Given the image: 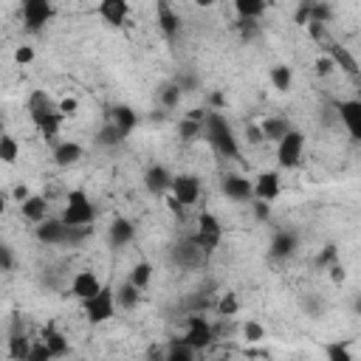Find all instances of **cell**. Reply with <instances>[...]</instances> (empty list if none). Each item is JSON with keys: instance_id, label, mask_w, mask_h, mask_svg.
<instances>
[{"instance_id": "20", "label": "cell", "mask_w": 361, "mask_h": 361, "mask_svg": "<svg viewBox=\"0 0 361 361\" xmlns=\"http://www.w3.org/2000/svg\"><path fill=\"white\" fill-rule=\"evenodd\" d=\"M99 288H102V279H99L90 268L79 271V274L73 276V282H71V293H73L79 302H82V299H87V296H93Z\"/></svg>"}, {"instance_id": "6", "label": "cell", "mask_w": 361, "mask_h": 361, "mask_svg": "<svg viewBox=\"0 0 361 361\" xmlns=\"http://www.w3.org/2000/svg\"><path fill=\"white\" fill-rule=\"evenodd\" d=\"M192 237H195V243L203 248L206 257L214 254V251L220 248V240H223V226H220L217 214H212V212H200V214H197V228H195Z\"/></svg>"}, {"instance_id": "40", "label": "cell", "mask_w": 361, "mask_h": 361, "mask_svg": "<svg viewBox=\"0 0 361 361\" xmlns=\"http://www.w3.org/2000/svg\"><path fill=\"white\" fill-rule=\"evenodd\" d=\"M237 31H240L243 39H254L259 34V20H243V17H237Z\"/></svg>"}, {"instance_id": "39", "label": "cell", "mask_w": 361, "mask_h": 361, "mask_svg": "<svg viewBox=\"0 0 361 361\" xmlns=\"http://www.w3.org/2000/svg\"><path fill=\"white\" fill-rule=\"evenodd\" d=\"M243 338H245L248 344H257V341H262V338H265V327H262L259 322L248 319V322L243 324Z\"/></svg>"}, {"instance_id": "49", "label": "cell", "mask_w": 361, "mask_h": 361, "mask_svg": "<svg viewBox=\"0 0 361 361\" xmlns=\"http://www.w3.org/2000/svg\"><path fill=\"white\" fill-rule=\"evenodd\" d=\"M34 48L31 45H17V51H14V62L17 65H28V62H34Z\"/></svg>"}, {"instance_id": "21", "label": "cell", "mask_w": 361, "mask_h": 361, "mask_svg": "<svg viewBox=\"0 0 361 361\" xmlns=\"http://www.w3.org/2000/svg\"><path fill=\"white\" fill-rule=\"evenodd\" d=\"M85 158V149L76 144V141H59L56 147H54V164L56 166H73V164H79Z\"/></svg>"}, {"instance_id": "5", "label": "cell", "mask_w": 361, "mask_h": 361, "mask_svg": "<svg viewBox=\"0 0 361 361\" xmlns=\"http://www.w3.org/2000/svg\"><path fill=\"white\" fill-rule=\"evenodd\" d=\"M302 155H305V133L290 127L279 141H276V161L282 169H293L302 164Z\"/></svg>"}, {"instance_id": "13", "label": "cell", "mask_w": 361, "mask_h": 361, "mask_svg": "<svg viewBox=\"0 0 361 361\" xmlns=\"http://www.w3.org/2000/svg\"><path fill=\"white\" fill-rule=\"evenodd\" d=\"M251 183H254V197L268 200V203H274V200L279 197V192H282V178H279L276 169H265V172H259Z\"/></svg>"}, {"instance_id": "25", "label": "cell", "mask_w": 361, "mask_h": 361, "mask_svg": "<svg viewBox=\"0 0 361 361\" xmlns=\"http://www.w3.org/2000/svg\"><path fill=\"white\" fill-rule=\"evenodd\" d=\"M290 127H293V124H290L285 116H268V118H262V124H259L265 141H279Z\"/></svg>"}, {"instance_id": "47", "label": "cell", "mask_w": 361, "mask_h": 361, "mask_svg": "<svg viewBox=\"0 0 361 361\" xmlns=\"http://www.w3.org/2000/svg\"><path fill=\"white\" fill-rule=\"evenodd\" d=\"M48 358H51V353H48V347L42 344V338H39V341H31L28 361H48Z\"/></svg>"}, {"instance_id": "41", "label": "cell", "mask_w": 361, "mask_h": 361, "mask_svg": "<svg viewBox=\"0 0 361 361\" xmlns=\"http://www.w3.org/2000/svg\"><path fill=\"white\" fill-rule=\"evenodd\" d=\"M248 203H251V212H254V217H257L259 223H265V220H271V203H268V200H259V197H251Z\"/></svg>"}, {"instance_id": "15", "label": "cell", "mask_w": 361, "mask_h": 361, "mask_svg": "<svg viewBox=\"0 0 361 361\" xmlns=\"http://www.w3.org/2000/svg\"><path fill=\"white\" fill-rule=\"evenodd\" d=\"M96 14H99L107 25L121 28V25L127 23V17H130V0H99Z\"/></svg>"}, {"instance_id": "53", "label": "cell", "mask_w": 361, "mask_h": 361, "mask_svg": "<svg viewBox=\"0 0 361 361\" xmlns=\"http://www.w3.org/2000/svg\"><path fill=\"white\" fill-rule=\"evenodd\" d=\"M31 192H28V186L25 183H20V186H14V192H11V197H14V203H23L25 197H28Z\"/></svg>"}, {"instance_id": "31", "label": "cell", "mask_w": 361, "mask_h": 361, "mask_svg": "<svg viewBox=\"0 0 361 361\" xmlns=\"http://www.w3.org/2000/svg\"><path fill=\"white\" fill-rule=\"evenodd\" d=\"M271 85H274L279 93L290 90V85H293V71H290L288 65H274V68H271Z\"/></svg>"}, {"instance_id": "23", "label": "cell", "mask_w": 361, "mask_h": 361, "mask_svg": "<svg viewBox=\"0 0 361 361\" xmlns=\"http://www.w3.org/2000/svg\"><path fill=\"white\" fill-rule=\"evenodd\" d=\"M107 121H113L124 135H130V133L135 130V124H138V116H135L133 107H127V104H116V107H110V118H107Z\"/></svg>"}, {"instance_id": "4", "label": "cell", "mask_w": 361, "mask_h": 361, "mask_svg": "<svg viewBox=\"0 0 361 361\" xmlns=\"http://www.w3.org/2000/svg\"><path fill=\"white\" fill-rule=\"evenodd\" d=\"M93 220H96V209L87 197V192L85 189L68 192V200L62 209V223L65 226H93Z\"/></svg>"}, {"instance_id": "37", "label": "cell", "mask_w": 361, "mask_h": 361, "mask_svg": "<svg viewBox=\"0 0 361 361\" xmlns=\"http://www.w3.org/2000/svg\"><path fill=\"white\" fill-rule=\"evenodd\" d=\"M310 20H316V23H330L333 20V6L327 3V0H313V8H310Z\"/></svg>"}, {"instance_id": "35", "label": "cell", "mask_w": 361, "mask_h": 361, "mask_svg": "<svg viewBox=\"0 0 361 361\" xmlns=\"http://www.w3.org/2000/svg\"><path fill=\"white\" fill-rule=\"evenodd\" d=\"M158 96H161V104H164L166 110H172V107H178V102H180V96H183V93H180V87H178L175 82H169V85H164V87H161V93H158Z\"/></svg>"}, {"instance_id": "28", "label": "cell", "mask_w": 361, "mask_h": 361, "mask_svg": "<svg viewBox=\"0 0 361 361\" xmlns=\"http://www.w3.org/2000/svg\"><path fill=\"white\" fill-rule=\"evenodd\" d=\"M138 305V288L127 279L124 285L116 288V307H124V310H133Z\"/></svg>"}, {"instance_id": "34", "label": "cell", "mask_w": 361, "mask_h": 361, "mask_svg": "<svg viewBox=\"0 0 361 361\" xmlns=\"http://www.w3.org/2000/svg\"><path fill=\"white\" fill-rule=\"evenodd\" d=\"M192 358H195V350H192L183 338L172 341L169 350H166V361H192Z\"/></svg>"}, {"instance_id": "54", "label": "cell", "mask_w": 361, "mask_h": 361, "mask_svg": "<svg viewBox=\"0 0 361 361\" xmlns=\"http://www.w3.org/2000/svg\"><path fill=\"white\" fill-rule=\"evenodd\" d=\"M166 206H169V212H172L175 217H183V206H180V203H178V200H175L172 195L166 197Z\"/></svg>"}, {"instance_id": "14", "label": "cell", "mask_w": 361, "mask_h": 361, "mask_svg": "<svg viewBox=\"0 0 361 361\" xmlns=\"http://www.w3.org/2000/svg\"><path fill=\"white\" fill-rule=\"evenodd\" d=\"M155 20H158V28L166 39H175L180 34V14L172 8L169 0H158L155 3Z\"/></svg>"}, {"instance_id": "56", "label": "cell", "mask_w": 361, "mask_h": 361, "mask_svg": "<svg viewBox=\"0 0 361 361\" xmlns=\"http://www.w3.org/2000/svg\"><path fill=\"white\" fill-rule=\"evenodd\" d=\"M186 118H195V121H203V118H206V110H200V107H192V110L186 113Z\"/></svg>"}, {"instance_id": "8", "label": "cell", "mask_w": 361, "mask_h": 361, "mask_svg": "<svg viewBox=\"0 0 361 361\" xmlns=\"http://www.w3.org/2000/svg\"><path fill=\"white\" fill-rule=\"evenodd\" d=\"M169 192L172 197L186 209V206H195L200 200V178L197 175H172V183H169Z\"/></svg>"}, {"instance_id": "9", "label": "cell", "mask_w": 361, "mask_h": 361, "mask_svg": "<svg viewBox=\"0 0 361 361\" xmlns=\"http://www.w3.org/2000/svg\"><path fill=\"white\" fill-rule=\"evenodd\" d=\"M333 110H336L338 121L347 127L350 138L358 141L361 138V102L358 99H338V102H333Z\"/></svg>"}, {"instance_id": "38", "label": "cell", "mask_w": 361, "mask_h": 361, "mask_svg": "<svg viewBox=\"0 0 361 361\" xmlns=\"http://www.w3.org/2000/svg\"><path fill=\"white\" fill-rule=\"evenodd\" d=\"M324 355H327V361H353V353L347 350L344 341H333V344H327V347H324Z\"/></svg>"}, {"instance_id": "16", "label": "cell", "mask_w": 361, "mask_h": 361, "mask_svg": "<svg viewBox=\"0 0 361 361\" xmlns=\"http://www.w3.org/2000/svg\"><path fill=\"white\" fill-rule=\"evenodd\" d=\"M324 48H327V56L333 59V65L355 82V79H358V59L350 54V48H347V45H338V42H330V45H324Z\"/></svg>"}, {"instance_id": "12", "label": "cell", "mask_w": 361, "mask_h": 361, "mask_svg": "<svg viewBox=\"0 0 361 361\" xmlns=\"http://www.w3.org/2000/svg\"><path fill=\"white\" fill-rule=\"evenodd\" d=\"M220 189H223V195H226L228 200H234V203H248V200L254 197V183H251L245 175H240V172H228V175L223 178V183H220Z\"/></svg>"}, {"instance_id": "33", "label": "cell", "mask_w": 361, "mask_h": 361, "mask_svg": "<svg viewBox=\"0 0 361 361\" xmlns=\"http://www.w3.org/2000/svg\"><path fill=\"white\" fill-rule=\"evenodd\" d=\"M127 279H130V282H133V285H135L138 290H141V288H147V285H149V279H152V265H149L147 259H141V262H135Z\"/></svg>"}, {"instance_id": "48", "label": "cell", "mask_w": 361, "mask_h": 361, "mask_svg": "<svg viewBox=\"0 0 361 361\" xmlns=\"http://www.w3.org/2000/svg\"><path fill=\"white\" fill-rule=\"evenodd\" d=\"M14 268V251L8 243H0V271H11Z\"/></svg>"}, {"instance_id": "58", "label": "cell", "mask_w": 361, "mask_h": 361, "mask_svg": "<svg viewBox=\"0 0 361 361\" xmlns=\"http://www.w3.org/2000/svg\"><path fill=\"white\" fill-rule=\"evenodd\" d=\"M3 212H6V195L0 192V214H3Z\"/></svg>"}, {"instance_id": "44", "label": "cell", "mask_w": 361, "mask_h": 361, "mask_svg": "<svg viewBox=\"0 0 361 361\" xmlns=\"http://www.w3.org/2000/svg\"><path fill=\"white\" fill-rule=\"evenodd\" d=\"M305 28H307L310 39H316V42H327V25H324V23H316V20H310Z\"/></svg>"}, {"instance_id": "55", "label": "cell", "mask_w": 361, "mask_h": 361, "mask_svg": "<svg viewBox=\"0 0 361 361\" xmlns=\"http://www.w3.org/2000/svg\"><path fill=\"white\" fill-rule=\"evenodd\" d=\"M212 107H214V110L226 107V96H223V93H212Z\"/></svg>"}, {"instance_id": "3", "label": "cell", "mask_w": 361, "mask_h": 361, "mask_svg": "<svg viewBox=\"0 0 361 361\" xmlns=\"http://www.w3.org/2000/svg\"><path fill=\"white\" fill-rule=\"evenodd\" d=\"M82 307H85V316H87L90 324L110 322L116 316V290H113V285H104L102 282V288L93 296L82 299Z\"/></svg>"}, {"instance_id": "17", "label": "cell", "mask_w": 361, "mask_h": 361, "mask_svg": "<svg viewBox=\"0 0 361 361\" xmlns=\"http://www.w3.org/2000/svg\"><path fill=\"white\" fill-rule=\"evenodd\" d=\"M169 183H172V172L161 164H152L147 172H144V189L155 197H164L169 192Z\"/></svg>"}, {"instance_id": "2", "label": "cell", "mask_w": 361, "mask_h": 361, "mask_svg": "<svg viewBox=\"0 0 361 361\" xmlns=\"http://www.w3.org/2000/svg\"><path fill=\"white\" fill-rule=\"evenodd\" d=\"M203 138L214 147L217 155L223 158H240V144L234 135V127L228 124V118L220 110H206L203 118Z\"/></svg>"}, {"instance_id": "10", "label": "cell", "mask_w": 361, "mask_h": 361, "mask_svg": "<svg viewBox=\"0 0 361 361\" xmlns=\"http://www.w3.org/2000/svg\"><path fill=\"white\" fill-rule=\"evenodd\" d=\"M183 341L197 353V350H206L212 341H214V327L203 319V316H189L186 319V336Z\"/></svg>"}, {"instance_id": "51", "label": "cell", "mask_w": 361, "mask_h": 361, "mask_svg": "<svg viewBox=\"0 0 361 361\" xmlns=\"http://www.w3.org/2000/svg\"><path fill=\"white\" fill-rule=\"evenodd\" d=\"M327 274H330V279H333L336 285H341V282L347 279V271H344V265H341L338 259H336L333 265H327Z\"/></svg>"}, {"instance_id": "36", "label": "cell", "mask_w": 361, "mask_h": 361, "mask_svg": "<svg viewBox=\"0 0 361 361\" xmlns=\"http://www.w3.org/2000/svg\"><path fill=\"white\" fill-rule=\"evenodd\" d=\"M237 310H240L237 293H234V290H226V293L220 296V302H217V313H220V316H234Z\"/></svg>"}, {"instance_id": "18", "label": "cell", "mask_w": 361, "mask_h": 361, "mask_svg": "<svg viewBox=\"0 0 361 361\" xmlns=\"http://www.w3.org/2000/svg\"><path fill=\"white\" fill-rule=\"evenodd\" d=\"M296 245H299V237H296L293 231H288V228H282V231H276V234L271 237V259H276V262H282V259H288V257H293V251H296Z\"/></svg>"}, {"instance_id": "24", "label": "cell", "mask_w": 361, "mask_h": 361, "mask_svg": "<svg viewBox=\"0 0 361 361\" xmlns=\"http://www.w3.org/2000/svg\"><path fill=\"white\" fill-rule=\"evenodd\" d=\"M20 212H23V217H25L28 223H39V220L48 217V203H45L42 195H28V197L20 203Z\"/></svg>"}, {"instance_id": "29", "label": "cell", "mask_w": 361, "mask_h": 361, "mask_svg": "<svg viewBox=\"0 0 361 361\" xmlns=\"http://www.w3.org/2000/svg\"><path fill=\"white\" fill-rule=\"evenodd\" d=\"M178 133H180V141L183 144H195L197 138H203V121H195V118H180L178 124Z\"/></svg>"}, {"instance_id": "43", "label": "cell", "mask_w": 361, "mask_h": 361, "mask_svg": "<svg viewBox=\"0 0 361 361\" xmlns=\"http://www.w3.org/2000/svg\"><path fill=\"white\" fill-rule=\"evenodd\" d=\"M336 259H338V248H336V245H324L322 254L316 257V268H327V265H333Z\"/></svg>"}, {"instance_id": "50", "label": "cell", "mask_w": 361, "mask_h": 361, "mask_svg": "<svg viewBox=\"0 0 361 361\" xmlns=\"http://www.w3.org/2000/svg\"><path fill=\"white\" fill-rule=\"evenodd\" d=\"M56 110L65 116V118H71V116H76V110H79V102L76 99H62V102H56Z\"/></svg>"}, {"instance_id": "46", "label": "cell", "mask_w": 361, "mask_h": 361, "mask_svg": "<svg viewBox=\"0 0 361 361\" xmlns=\"http://www.w3.org/2000/svg\"><path fill=\"white\" fill-rule=\"evenodd\" d=\"M175 85L180 87V93H195V90H197V76H195V73H180V76L175 79Z\"/></svg>"}, {"instance_id": "57", "label": "cell", "mask_w": 361, "mask_h": 361, "mask_svg": "<svg viewBox=\"0 0 361 361\" xmlns=\"http://www.w3.org/2000/svg\"><path fill=\"white\" fill-rule=\"evenodd\" d=\"M195 3H197V6H200V8H212V6H214V3H217V0H195Z\"/></svg>"}, {"instance_id": "45", "label": "cell", "mask_w": 361, "mask_h": 361, "mask_svg": "<svg viewBox=\"0 0 361 361\" xmlns=\"http://www.w3.org/2000/svg\"><path fill=\"white\" fill-rule=\"evenodd\" d=\"M333 71H336V65H333V59H330L327 54H322V56L316 59V76H319V79H327V76H330Z\"/></svg>"}, {"instance_id": "42", "label": "cell", "mask_w": 361, "mask_h": 361, "mask_svg": "<svg viewBox=\"0 0 361 361\" xmlns=\"http://www.w3.org/2000/svg\"><path fill=\"white\" fill-rule=\"evenodd\" d=\"M310 8H313V0H299V6H296V11H293V23L305 28V25L310 23Z\"/></svg>"}, {"instance_id": "1", "label": "cell", "mask_w": 361, "mask_h": 361, "mask_svg": "<svg viewBox=\"0 0 361 361\" xmlns=\"http://www.w3.org/2000/svg\"><path fill=\"white\" fill-rule=\"evenodd\" d=\"M28 113H31V121L39 130V135L45 141H56L65 116L56 110L54 99L45 90H31V96H28Z\"/></svg>"}, {"instance_id": "19", "label": "cell", "mask_w": 361, "mask_h": 361, "mask_svg": "<svg viewBox=\"0 0 361 361\" xmlns=\"http://www.w3.org/2000/svg\"><path fill=\"white\" fill-rule=\"evenodd\" d=\"M107 240H110L113 248H124V245H130L135 240V226L127 217H116L110 223V228H107Z\"/></svg>"}, {"instance_id": "32", "label": "cell", "mask_w": 361, "mask_h": 361, "mask_svg": "<svg viewBox=\"0 0 361 361\" xmlns=\"http://www.w3.org/2000/svg\"><path fill=\"white\" fill-rule=\"evenodd\" d=\"M127 135L113 124V121H107L99 133H96V144H102V147H116V144H121Z\"/></svg>"}, {"instance_id": "7", "label": "cell", "mask_w": 361, "mask_h": 361, "mask_svg": "<svg viewBox=\"0 0 361 361\" xmlns=\"http://www.w3.org/2000/svg\"><path fill=\"white\" fill-rule=\"evenodd\" d=\"M20 17L28 31H42L54 17V0H23Z\"/></svg>"}, {"instance_id": "59", "label": "cell", "mask_w": 361, "mask_h": 361, "mask_svg": "<svg viewBox=\"0 0 361 361\" xmlns=\"http://www.w3.org/2000/svg\"><path fill=\"white\" fill-rule=\"evenodd\" d=\"M0 124H3V116H0Z\"/></svg>"}, {"instance_id": "30", "label": "cell", "mask_w": 361, "mask_h": 361, "mask_svg": "<svg viewBox=\"0 0 361 361\" xmlns=\"http://www.w3.org/2000/svg\"><path fill=\"white\" fill-rule=\"evenodd\" d=\"M28 350H31V338L25 333H11L8 338V355L17 361H28Z\"/></svg>"}, {"instance_id": "27", "label": "cell", "mask_w": 361, "mask_h": 361, "mask_svg": "<svg viewBox=\"0 0 361 361\" xmlns=\"http://www.w3.org/2000/svg\"><path fill=\"white\" fill-rule=\"evenodd\" d=\"M20 158V141L8 133H0V164H17Z\"/></svg>"}, {"instance_id": "22", "label": "cell", "mask_w": 361, "mask_h": 361, "mask_svg": "<svg viewBox=\"0 0 361 361\" xmlns=\"http://www.w3.org/2000/svg\"><path fill=\"white\" fill-rule=\"evenodd\" d=\"M42 344L48 347L51 358H62V355L71 353V344H68V338L56 330V324H45V330H42Z\"/></svg>"}, {"instance_id": "11", "label": "cell", "mask_w": 361, "mask_h": 361, "mask_svg": "<svg viewBox=\"0 0 361 361\" xmlns=\"http://www.w3.org/2000/svg\"><path fill=\"white\" fill-rule=\"evenodd\" d=\"M203 259H206V254H203V248L195 243L192 234L172 245V262L180 265V268H200Z\"/></svg>"}, {"instance_id": "52", "label": "cell", "mask_w": 361, "mask_h": 361, "mask_svg": "<svg viewBox=\"0 0 361 361\" xmlns=\"http://www.w3.org/2000/svg\"><path fill=\"white\" fill-rule=\"evenodd\" d=\"M245 138H248V144H254V147L265 141V138H262V130H259V124H248V127H245Z\"/></svg>"}, {"instance_id": "26", "label": "cell", "mask_w": 361, "mask_h": 361, "mask_svg": "<svg viewBox=\"0 0 361 361\" xmlns=\"http://www.w3.org/2000/svg\"><path fill=\"white\" fill-rule=\"evenodd\" d=\"M268 8V0H234V11L243 20H259Z\"/></svg>"}]
</instances>
